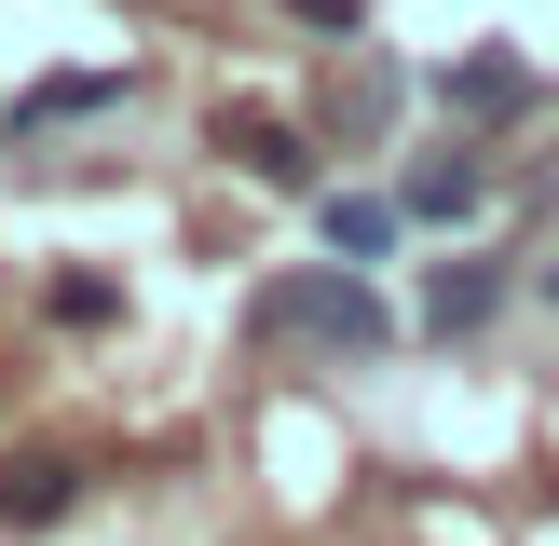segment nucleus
Here are the masks:
<instances>
[{
	"instance_id": "10",
	"label": "nucleus",
	"mask_w": 559,
	"mask_h": 546,
	"mask_svg": "<svg viewBox=\"0 0 559 546\" xmlns=\"http://www.w3.org/2000/svg\"><path fill=\"white\" fill-rule=\"evenodd\" d=\"M287 14H300V27H355V0H287Z\"/></svg>"
},
{
	"instance_id": "8",
	"label": "nucleus",
	"mask_w": 559,
	"mask_h": 546,
	"mask_svg": "<svg viewBox=\"0 0 559 546\" xmlns=\"http://www.w3.org/2000/svg\"><path fill=\"white\" fill-rule=\"evenodd\" d=\"M396 233H409V205H396V191H328V260H355V273H369Z\"/></svg>"
},
{
	"instance_id": "9",
	"label": "nucleus",
	"mask_w": 559,
	"mask_h": 546,
	"mask_svg": "<svg viewBox=\"0 0 559 546\" xmlns=\"http://www.w3.org/2000/svg\"><path fill=\"white\" fill-rule=\"evenodd\" d=\"M41 314H55V328H109V314H123V287H109V273H55Z\"/></svg>"
},
{
	"instance_id": "5",
	"label": "nucleus",
	"mask_w": 559,
	"mask_h": 546,
	"mask_svg": "<svg viewBox=\"0 0 559 546\" xmlns=\"http://www.w3.org/2000/svg\"><path fill=\"white\" fill-rule=\"evenodd\" d=\"M218 151H233L260 191H314V136L273 123V109H218Z\"/></svg>"
},
{
	"instance_id": "6",
	"label": "nucleus",
	"mask_w": 559,
	"mask_h": 546,
	"mask_svg": "<svg viewBox=\"0 0 559 546\" xmlns=\"http://www.w3.org/2000/svg\"><path fill=\"white\" fill-rule=\"evenodd\" d=\"M109 96H123V82H109V69H55V82H27V96H14V151H41V136L96 123Z\"/></svg>"
},
{
	"instance_id": "11",
	"label": "nucleus",
	"mask_w": 559,
	"mask_h": 546,
	"mask_svg": "<svg viewBox=\"0 0 559 546\" xmlns=\"http://www.w3.org/2000/svg\"><path fill=\"white\" fill-rule=\"evenodd\" d=\"M546 300H559V260H546Z\"/></svg>"
},
{
	"instance_id": "2",
	"label": "nucleus",
	"mask_w": 559,
	"mask_h": 546,
	"mask_svg": "<svg viewBox=\"0 0 559 546\" xmlns=\"http://www.w3.org/2000/svg\"><path fill=\"white\" fill-rule=\"evenodd\" d=\"M437 96L491 136V123H533V109H546V69H533V55H451V69H437Z\"/></svg>"
},
{
	"instance_id": "4",
	"label": "nucleus",
	"mask_w": 559,
	"mask_h": 546,
	"mask_svg": "<svg viewBox=\"0 0 559 546\" xmlns=\"http://www.w3.org/2000/svg\"><path fill=\"white\" fill-rule=\"evenodd\" d=\"M506 287H519V273L491 260V246H464V260H437V273H424V328H437V342H478V328L506 314Z\"/></svg>"
},
{
	"instance_id": "7",
	"label": "nucleus",
	"mask_w": 559,
	"mask_h": 546,
	"mask_svg": "<svg viewBox=\"0 0 559 546\" xmlns=\"http://www.w3.org/2000/svg\"><path fill=\"white\" fill-rule=\"evenodd\" d=\"M69 506H82V464L69 451H14V464H0V519H14V533H55Z\"/></svg>"
},
{
	"instance_id": "1",
	"label": "nucleus",
	"mask_w": 559,
	"mask_h": 546,
	"mask_svg": "<svg viewBox=\"0 0 559 546\" xmlns=\"http://www.w3.org/2000/svg\"><path fill=\"white\" fill-rule=\"evenodd\" d=\"M246 314H260V342L328 355V369H355V355H382V342H396V300H382L355 260H300V273H273Z\"/></svg>"
},
{
	"instance_id": "3",
	"label": "nucleus",
	"mask_w": 559,
	"mask_h": 546,
	"mask_svg": "<svg viewBox=\"0 0 559 546\" xmlns=\"http://www.w3.org/2000/svg\"><path fill=\"white\" fill-rule=\"evenodd\" d=\"M396 205L437 218V233H451V218H478V205H491V136H437V151L396 178Z\"/></svg>"
}]
</instances>
